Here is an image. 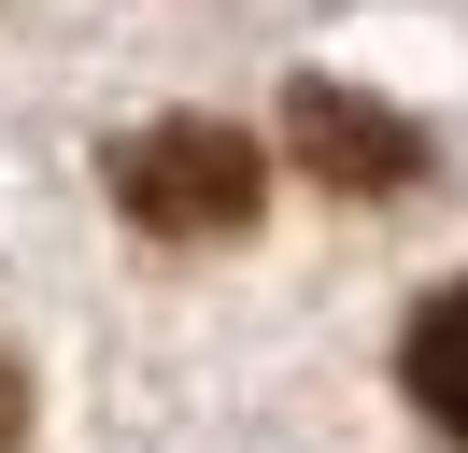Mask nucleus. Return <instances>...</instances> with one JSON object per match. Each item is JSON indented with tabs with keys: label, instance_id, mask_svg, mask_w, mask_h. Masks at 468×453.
Instances as JSON below:
<instances>
[{
	"label": "nucleus",
	"instance_id": "nucleus-4",
	"mask_svg": "<svg viewBox=\"0 0 468 453\" xmlns=\"http://www.w3.org/2000/svg\"><path fill=\"white\" fill-rule=\"evenodd\" d=\"M15 439H29V368L0 354V453H15Z\"/></svg>",
	"mask_w": 468,
	"mask_h": 453
},
{
	"label": "nucleus",
	"instance_id": "nucleus-3",
	"mask_svg": "<svg viewBox=\"0 0 468 453\" xmlns=\"http://www.w3.org/2000/svg\"><path fill=\"white\" fill-rule=\"evenodd\" d=\"M411 396H426L440 439H468V283H440V298L411 311Z\"/></svg>",
	"mask_w": 468,
	"mask_h": 453
},
{
	"label": "nucleus",
	"instance_id": "nucleus-1",
	"mask_svg": "<svg viewBox=\"0 0 468 453\" xmlns=\"http://www.w3.org/2000/svg\"><path fill=\"white\" fill-rule=\"evenodd\" d=\"M270 198V156L213 113H171V128H128L114 142V213L143 241H241Z\"/></svg>",
	"mask_w": 468,
	"mask_h": 453
},
{
	"label": "nucleus",
	"instance_id": "nucleus-2",
	"mask_svg": "<svg viewBox=\"0 0 468 453\" xmlns=\"http://www.w3.org/2000/svg\"><path fill=\"white\" fill-rule=\"evenodd\" d=\"M284 156L313 170V184H341V198H398L411 170H426V128L313 71V85H284Z\"/></svg>",
	"mask_w": 468,
	"mask_h": 453
}]
</instances>
